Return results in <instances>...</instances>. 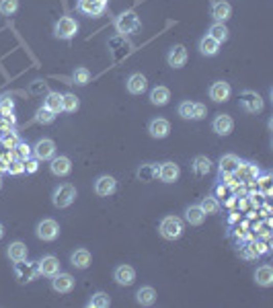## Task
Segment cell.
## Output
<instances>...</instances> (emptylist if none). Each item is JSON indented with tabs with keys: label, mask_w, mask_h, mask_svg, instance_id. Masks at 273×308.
I'll return each instance as SVG.
<instances>
[{
	"label": "cell",
	"mask_w": 273,
	"mask_h": 308,
	"mask_svg": "<svg viewBox=\"0 0 273 308\" xmlns=\"http://www.w3.org/2000/svg\"><path fill=\"white\" fill-rule=\"evenodd\" d=\"M78 107H80V101H78V97H76V95H72V93L62 95V111H66V113H74V111H78Z\"/></svg>",
	"instance_id": "cell-37"
},
{
	"label": "cell",
	"mask_w": 273,
	"mask_h": 308,
	"mask_svg": "<svg viewBox=\"0 0 273 308\" xmlns=\"http://www.w3.org/2000/svg\"><path fill=\"white\" fill-rule=\"evenodd\" d=\"M7 255H9V259H11L13 263L23 261V259H27V245H25V243H21V240H15V243H11V245H9Z\"/></svg>",
	"instance_id": "cell-28"
},
{
	"label": "cell",
	"mask_w": 273,
	"mask_h": 308,
	"mask_svg": "<svg viewBox=\"0 0 273 308\" xmlns=\"http://www.w3.org/2000/svg\"><path fill=\"white\" fill-rule=\"evenodd\" d=\"M13 111H15V101H13L11 97H3V99H0V113H3L5 117H9V119L15 121Z\"/></svg>",
	"instance_id": "cell-41"
},
{
	"label": "cell",
	"mask_w": 273,
	"mask_h": 308,
	"mask_svg": "<svg viewBox=\"0 0 273 308\" xmlns=\"http://www.w3.org/2000/svg\"><path fill=\"white\" fill-rule=\"evenodd\" d=\"M78 33V21L74 17H60V21L54 25V35L58 39H72Z\"/></svg>",
	"instance_id": "cell-5"
},
{
	"label": "cell",
	"mask_w": 273,
	"mask_h": 308,
	"mask_svg": "<svg viewBox=\"0 0 273 308\" xmlns=\"http://www.w3.org/2000/svg\"><path fill=\"white\" fill-rule=\"evenodd\" d=\"M187 58H189L187 48L181 46V43L173 46V48L169 50V54H167V62H169L171 68H183V66L187 64Z\"/></svg>",
	"instance_id": "cell-12"
},
{
	"label": "cell",
	"mask_w": 273,
	"mask_h": 308,
	"mask_svg": "<svg viewBox=\"0 0 273 308\" xmlns=\"http://www.w3.org/2000/svg\"><path fill=\"white\" fill-rule=\"evenodd\" d=\"M255 281H257V285H261V288L273 285V267H271V265H261V267H257V271H255Z\"/></svg>",
	"instance_id": "cell-26"
},
{
	"label": "cell",
	"mask_w": 273,
	"mask_h": 308,
	"mask_svg": "<svg viewBox=\"0 0 273 308\" xmlns=\"http://www.w3.org/2000/svg\"><path fill=\"white\" fill-rule=\"evenodd\" d=\"M212 17H214L216 23H226L232 17L230 3H226V0H216V3L212 5Z\"/></svg>",
	"instance_id": "cell-21"
},
{
	"label": "cell",
	"mask_w": 273,
	"mask_h": 308,
	"mask_svg": "<svg viewBox=\"0 0 273 308\" xmlns=\"http://www.w3.org/2000/svg\"><path fill=\"white\" fill-rule=\"evenodd\" d=\"M35 234H37L39 240L52 243V240H56V238L60 236V224H58L56 220H52V218H46V220H41V222L37 224Z\"/></svg>",
	"instance_id": "cell-6"
},
{
	"label": "cell",
	"mask_w": 273,
	"mask_h": 308,
	"mask_svg": "<svg viewBox=\"0 0 273 308\" xmlns=\"http://www.w3.org/2000/svg\"><path fill=\"white\" fill-rule=\"evenodd\" d=\"M115 189H117V181H115V177H111V175H101V177L95 181V193H97L99 197H109V195L115 193Z\"/></svg>",
	"instance_id": "cell-14"
},
{
	"label": "cell",
	"mask_w": 273,
	"mask_h": 308,
	"mask_svg": "<svg viewBox=\"0 0 273 308\" xmlns=\"http://www.w3.org/2000/svg\"><path fill=\"white\" fill-rule=\"evenodd\" d=\"M148 134L154 138V140H165L169 134H171V123L169 119L165 117H156L148 123Z\"/></svg>",
	"instance_id": "cell-16"
},
{
	"label": "cell",
	"mask_w": 273,
	"mask_h": 308,
	"mask_svg": "<svg viewBox=\"0 0 273 308\" xmlns=\"http://www.w3.org/2000/svg\"><path fill=\"white\" fill-rule=\"evenodd\" d=\"M19 11V0H0V15L11 17Z\"/></svg>",
	"instance_id": "cell-40"
},
{
	"label": "cell",
	"mask_w": 273,
	"mask_h": 308,
	"mask_svg": "<svg viewBox=\"0 0 273 308\" xmlns=\"http://www.w3.org/2000/svg\"><path fill=\"white\" fill-rule=\"evenodd\" d=\"M76 285V279L70 275V273H62L58 271L54 277H52V290L58 292V294H70Z\"/></svg>",
	"instance_id": "cell-10"
},
{
	"label": "cell",
	"mask_w": 273,
	"mask_h": 308,
	"mask_svg": "<svg viewBox=\"0 0 273 308\" xmlns=\"http://www.w3.org/2000/svg\"><path fill=\"white\" fill-rule=\"evenodd\" d=\"M259 175H261V169L255 163H242V161H240V165H238V169L234 173V177L240 183H253V181L259 179Z\"/></svg>",
	"instance_id": "cell-9"
},
{
	"label": "cell",
	"mask_w": 273,
	"mask_h": 308,
	"mask_svg": "<svg viewBox=\"0 0 273 308\" xmlns=\"http://www.w3.org/2000/svg\"><path fill=\"white\" fill-rule=\"evenodd\" d=\"M43 107L56 115L62 113V95L60 93H48V97L43 99Z\"/></svg>",
	"instance_id": "cell-35"
},
{
	"label": "cell",
	"mask_w": 273,
	"mask_h": 308,
	"mask_svg": "<svg viewBox=\"0 0 273 308\" xmlns=\"http://www.w3.org/2000/svg\"><path fill=\"white\" fill-rule=\"evenodd\" d=\"M191 169H193V173L197 175V177H206V175H210V169H212V161L208 159V157H195L193 159V165H191Z\"/></svg>",
	"instance_id": "cell-32"
},
{
	"label": "cell",
	"mask_w": 273,
	"mask_h": 308,
	"mask_svg": "<svg viewBox=\"0 0 273 308\" xmlns=\"http://www.w3.org/2000/svg\"><path fill=\"white\" fill-rule=\"evenodd\" d=\"M0 187H3V177H0Z\"/></svg>",
	"instance_id": "cell-52"
},
{
	"label": "cell",
	"mask_w": 273,
	"mask_h": 308,
	"mask_svg": "<svg viewBox=\"0 0 273 308\" xmlns=\"http://www.w3.org/2000/svg\"><path fill=\"white\" fill-rule=\"evenodd\" d=\"M3 234H5V228H3V224H0V238H3Z\"/></svg>",
	"instance_id": "cell-50"
},
{
	"label": "cell",
	"mask_w": 273,
	"mask_h": 308,
	"mask_svg": "<svg viewBox=\"0 0 273 308\" xmlns=\"http://www.w3.org/2000/svg\"><path fill=\"white\" fill-rule=\"evenodd\" d=\"M210 37H214L220 46L224 43V41H228V37H230V31H228V27L224 25V23H214L212 27H210V33H208Z\"/></svg>",
	"instance_id": "cell-34"
},
{
	"label": "cell",
	"mask_w": 273,
	"mask_h": 308,
	"mask_svg": "<svg viewBox=\"0 0 273 308\" xmlns=\"http://www.w3.org/2000/svg\"><path fill=\"white\" fill-rule=\"evenodd\" d=\"M179 177H181V167H179L177 163L167 161V163H163V165L158 167L156 179H161L163 183H175Z\"/></svg>",
	"instance_id": "cell-11"
},
{
	"label": "cell",
	"mask_w": 273,
	"mask_h": 308,
	"mask_svg": "<svg viewBox=\"0 0 273 308\" xmlns=\"http://www.w3.org/2000/svg\"><path fill=\"white\" fill-rule=\"evenodd\" d=\"M0 142H3V148H7V150L11 152V150H15V148L19 146L21 138H19V134H17L15 129H11V131L3 134V138H0Z\"/></svg>",
	"instance_id": "cell-38"
},
{
	"label": "cell",
	"mask_w": 273,
	"mask_h": 308,
	"mask_svg": "<svg viewBox=\"0 0 273 308\" xmlns=\"http://www.w3.org/2000/svg\"><path fill=\"white\" fill-rule=\"evenodd\" d=\"M232 95V86L226 82V80H216L212 86H210V99L214 103H226Z\"/></svg>",
	"instance_id": "cell-13"
},
{
	"label": "cell",
	"mask_w": 273,
	"mask_h": 308,
	"mask_svg": "<svg viewBox=\"0 0 273 308\" xmlns=\"http://www.w3.org/2000/svg\"><path fill=\"white\" fill-rule=\"evenodd\" d=\"M13 152H15V157H17V159H21V161H29V159H31V154H33V148H31L27 142H23V140H21V142H19V146H17Z\"/></svg>",
	"instance_id": "cell-42"
},
{
	"label": "cell",
	"mask_w": 273,
	"mask_h": 308,
	"mask_svg": "<svg viewBox=\"0 0 273 308\" xmlns=\"http://www.w3.org/2000/svg\"><path fill=\"white\" fill-rule=\"evenodd\" d=\"M218 52H220V43L214 37H210V35L201 37V41H199V54L201 56L214 58V56H218Z\"/></svg>",
	"instance_id": "cell-29"
},
{
	"label": "cell",
	"mask_w": 273,
	"mask_h": 308,
	"mask_svg": "<svg viewBox=\"0 0 273 308\" xmlns=\"http://www.w3.org/2000/svg\"><path fill=\"white\" fill-rule=\"evenodd\" d=\"M50 171L56 175V177H66L70 175L72 171V161L68 157H64V154H60V157H54L52 159V165H50Z\"/></svg>",
	"instance_id": "cell-20"
},
{
	"label": "cell",
	"mask_w": 273,
	"mask_h": 308,
	"mask_svg": "<svg viewBox=\"0 0 273 308\" xmlns=\"http://www.w3.org/2000/svg\"><path fill=\"white\" fill-rule=\"evenodd\" d=\"M107 5L103 3H95V0H78V11L86 17H101L105 13Z\"/></svg>",
	"instance_id": "cell-23"
},
{
	"label": "cell",
	"mask_w": 273,
	"mask_h": 308,
	"mask_svg": "<svg viewBox=\"0 0 273 308\" xmlns=\"http://www.w3.org/2000/svg\"><path fill=\"white\" fill-rule=\"evenodd\" d=\"M113 279H115L117 285H125L127 288V285H131L135 281V269L131 265H119L113 271Z\"/></svg>",
	"instance_id": "cell-17"
},
{
	"label": "cell",
	"mask_w": 273,
	"mask_h": 308,
	"mask_svg": "<svg viewBox=\"0 0 273 308\" xmlns=\"http://www.w3.org/2000/svg\"><path fill=\"white\" fill-rule=\"evenodd\" d=\"M183 220L179 216H165L158 224V234L165 238V240H177L181 238L183 234Z\"/></svg>",
	"instance_id": "cell-2"
},
{
	"label": "cell",
	"mask_w": 273,
	"mask_h": 308,
	"mask_svg": "<svg viewBox=\"0 0 273 308\" xmlns=\"http://www.w3.org/2000/svg\"><path fill=\"white\" fill-rule=\"evenodd\" d=\"M253 249H255L257 257H259V255H267V253H269V247H267L265 243H259V240H257V243L253 245Z\"/></svg>",
	"instance_id": "cell-48"
},
{
	"label": "cell",
	"mask_w": 273,
	"mask_h": 308,
	"mask_svg": "<svg viewBox=\"0 0 273 308\" xmlns=\"http://www.w3.org/2000/svg\"><path fill=\"white\" fill-rule=\"evenodd\" d=\"M115 29L121 35H131L140 29V19L133 11H125L115 19Z\"/></svg>",
	"instance_id": "cell-4"
},
{
	"label": "cell",
	"mask_w": 273,
	"mask_h": 308,
	"mask_svg": "<svg viewBox=\"0 0 273 308\" xmlns=\"http://www.w3.org/2000/svg\"><path fill=\"white\" fill-rule=\"evenodd\" d=\"M90 261H93V255H90V251H86V249H76V251L70 255V263H72V267H76V269H88V267H90Z\"/></svg>",
	"instance_id": "cell-24"
},
{
	"label": "cell",
	"mask_w": 273,
	"mask_h": 308,
	"mask_svg": "<svg viewBox=\"0 0 273 308\" xmlns=\"http://www.w3.org/2000/svg\"><path fill=\"white\" fill-rule=\"evenodd\" d=\"M0 138H3V134H0Z\"/></svg>",
	"instance_id": "cell-53"
},
{
	"label": "cell",
	"mask_w": 273,
	"mask_h": 308,
	"mask_svg": "<svg viewBox=\"0 0 273 308\" xmlns=\"http://www.w3.org/2000/svg\"><path fill=\"white\" fill-rule=\"evenodd\" d=\"M212 129L218 134V136H230L232 129H234V119L228 115V113H218L212 121Z\"/></svg>",
	"instance_id": "cell-15"
},
{
	"label": "cell",
	"mask_w": 273,
	"mask_h": 308,
	"mask_svg": "<svg viewBox=\"0 0 273 308\" xmlns=\"http://www.w3.org/2000/svg\"><path fill=\"white\" fill-rule=\"evenodd\" d=\"M86 306H88V308H109V306H111V298H109V294H105V292H97V294H93V298L86 302Z\"/></svg>",
	"instance_id": "cell-36"
},
{
	"label": "cell",
	"mask_w": 273,
	"mask_h": 308,
	"mask_svg": "<svg viewBox=\"0 0 273 308\" xmlns=\"http://www.w3.org/2000/svg\"><path fill=\"white\" fill-rule=\"evenodd\" d=\"M135 302L140 306H152L156 302V290L152 285H144L135 292Z\"/></svg>",
	"instance_id": "cell-27"
},
{
	"label": "cell",
	"mask_w": 273,
	"mask_h": 308,
	"mask_svg": "<svg viewBox=\"0 0 273 308\" xmlns=\"http://www.w3.org/2000/svg\"><path fill=\"white\" fill-rule=\"evenodd\" d=\"M226 193H228V187H226L224 183H218V185H216L214 195H216V197H226Z\"/></svg>",
	"instance_id": "cell-49"
},
{
	"label": "cell",
	"mask_w": 273,
	"mask_h": 308,
	"mask_svg": "<svg viewBox=\"0 0 273 308\" xmlns=\"http://www.w3.org/2000/svg\"><path fill=\"white\" fill-rule=\"evenodd\" d=\"M95 3H103V5H107V3H109V0H95Z\"/></svg>",
	"instance_id": "cell-51"
},
{
	"label": "cell",
	"mask_w": 273,
	"mask_h": 308,
	"mask_svg": "<svg viewBox=\"0 0 273 308\" xmlns=\"http://www.w3.org/2000/svg\"><path fill=\"white\" fill-rule=\"evenodd\" d=\"M33 154L37 161H52L56 157V142L50 138L37 140V144L33 146Z\"/></svg>",
	"instance_id": "cell-8"
},
{
	"label": "cell",
	"mask_w": 273,
	"mask_h": 308,
	"mask_svg": "<svg viewBox=\"0 0 273 308\" xmlns=\"http://www.w3.org/2000/svg\"><path fill=\"white\" fill-rule=\"evenodd\" d=\"M125 89H127L131 95H142V93H146V89H148V78H146L144 74H140V72H135V74H131V76L127 78Z\"/></svg>",
	"instance_id": "cell-19"
},
{
	"label": "cell",
	"mask_w": 273,
	"mask_h": 308,
	"mask_svg": "<svg viewBox=\"0 0 273 308\" xmlns=\"http://www.w3.org/2000/svg\"><path fill=\"white\" fill-rule=\"evenodd\" d=\"M206 115H208V107H206L203 103H195V105H193V119L199 121V119H203Z\"/></svg>",
	"instance_id": "cell-46"
},
{
	"label": "cell",
	"mask_w": 273,
	"mask_h": 308,
	"mask_svg": "<svg viewBox=\"0 0 273 308\" xmlns=\"http://www.w3.org/2000/svg\"><path fill=\"white\" fill-rule=\"evenodd\" d=\"M7 173H9V175H13V177L23 175V173H25V161H21V159L9 161V169H7Z\"/></svg>",
	"instance_id": "cell-44"
},
{
	"label": "cell",
	"mask_w": 273,
	"mask_h": 308,
	"mask_svg": "<svg viewBox=\"0 0 273 308\" xmlns=\"http://www.w3.org/2000/svg\"><path fill=\"white\" fill-rule=\"evenodd\" d=\"M183 214H185V222L191 224V226H201L203 220H206V214H203V210L199 208V204H197V206H187Z\"/></svg>",
	"instance_id": "cell-25"
},
{
	"label": "cell",
	"mask_w": 273,
	"mask_h": 308,
	"mask_svg": "<svg viewBox=\"0 0 273 308\" xmlns=\"http://www.w3.org/2000/svg\"><path fill=\"white\" fill-rule=\"evenodd\" d=\"M37 263H39V273L46 275V277H54L60 271V261L54 255H43Z\"/></svg>",
	"instance_id": "cell-22"
},
{
	"label": "cell",
	"mask_w": 273,
	"mask_h": 308,
	"mask_svg": "<svg viewBox=\"0 0 273 308\" xmlns=\"http://www.w3.org/2000/svg\"><path fill=\"white\" fill-rule=\"evenodd\" d=\"M39 275H41V273H39V263H37V261L23 259V261L15 263V277H17L21 283L35 281Z\"/></svg>",
	"instance_id": "cell-3"
},
{
	"label": "cell",
	"mask_w": 273,
	"mask_h": 308,
	"mask_svg": "<svg viewBox=\"0 0 273 308\" xmlns=\"http://www.w3.org/2000/svg\"><path fill=\"white\" fill-rule=\"evenodd\" d=\"M238 103H240V109H244L246 113H261L263 111V99L255 91H242L238 97Z\"/></svg>",
	"instance_id": "cell-7"
},
{
	"label": "cell",
	"mask_w": 273,
	"mask_h": 308,
	"mask_svg": "<svg viewBox=\"0 0 273 308\" xmlns=\"http://www.w3.org/2000/svg\"><path fill=\"white\" fill-rule=\"evenodd\" d=\"M76 197H78L76 187H74L72 183H62V185H58V187L54 189V193H52V204H54L56 208L64 210V208H70V206L76 202Z\"/></svg>",
	"instance_id": "cell-1"
},
{
	"label": "cell",
	"mask_w": 273,
	"mask_h": 308,
	"mask_svg": "<svg viewBox=\"0 0 273 308\" xmlns=\"http://www.w3.org/2000/svg\"><path fill=\"white\" fill-rule=\"evenodd\" d=\"M199 208L203 210L206 216H214V214H218V212L222 210V204H220V200H218L216 195H206V197L199 202Z\"/></svg>",
	"instance_id": "cell-31"
},
{
	"label": "cell",
	"mask_w": 273,
	"mask_h": 308,
	"mask_svg": "<svg viewBox=\"0 0 273 308\" xmlns=\"http://www.w3.org/2000/svg\"><path fill=\"white\" fill-rule=\"evenodd\" d=\"M54 119H56V113H52V111L46 109V107L37 109V113H35V121L41 123V125H50V123H54Z\"/></svg>",
	"instance_id": "cell-43"
},
{
	"label": "cell",
	"mask_w": 273,
	"mask_h": 308,
	"mask_svg": "<svg viewBox=\"0 0 273 308\" xmlns=\"http://www.w3.org/2000/svg\"><path fill=\"white\" fill-rule=\"evenodd\" d=\"M193 101H183V103H179V115L183 117V119H193Z\"/></svg>",
	"instance_id": "cell-45"
},
{
	"label": "cell",
	"mask_w": 273,
	"mask_h": 308,
	"mask_svg": "<svg viewBox=\"0 0 273 308\" xmlns=\"http://www.w3.org/2000/svg\"><path fill=\"white\" fill-rule=\"evenodd\" d=\"M238 165H240V159L236 157V154L228 152V154H224V157H220L218 171H220V175H234L236 169H238Z\"/></svg>",
	"instance_id": "cell-18"
},
{
	"label": "cell",
	"mask_w": 273,
	"mask_h": 308,
	"mask_svg": "<svg viewBox=\"0 0 273 308\" xmlns=\"http://www.w3.org/2000/svg\"><path fill=\"white\" fill-rule=\"evenodd\" d=\"M37 169H39V161H37V159H29V161H25V173L33 175V173H37Z\"/></svg>",
	"instance_id": "cell-47"
},
{
	"label": "cell",
	"mask_w": 273,
	"mask_h": 308,
	"mask_svg": "<svg viewBox=\"0 0 273 308\" xmlns=\"http://www.w3.org/2000/svg\"><path fill=\"white\" fill-rule=\"evenodd\" d=\"M72 80H74V84H78V86L88 84V82H90V70L84 68V66H78V68L74 70V74H72Z\"/></svg>",
	"instance_id": "cell-39"
},
{
	"label": "cell",
	"mask_w": 273,
	"mask_h": 308,
	"mask_svg": "<svg viewBox=\"0 0 273 308\" xmlns=\"http://www.w3.org/2000/svg\"><path fill=\"white\" fill-rule=\"evenodd\" d=\"M156 175H158V165L146 163V165H142V167L138 169V179H140L142 183H150V181H154V179H156Z\"/></svg>",
	"instance_id": "cell-33"
},
{
	"label": "cell",
	"mask_w": 273,
	"mask_h": 308,
	"mask_svg": "<svg viewBox=\"0 0 273 308\" xmlns=\"http://www.w3.org/2000/svg\"><path fill=\"white\" fill-rule=\"evenodd\" d=\"M171 101V91L167 86H156L150 91V103L156 107H165Z\"/></svg>",
	"instance_id": "cell-30"
}]
</instances>
